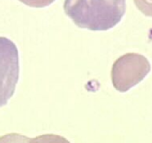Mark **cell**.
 <instances>
[{
    "label": "cell",
    "mask_w": 152,
    "mask_h": 143,
    "mask_svg": "<svg viewBox=\"0 0 152 143\" xmlns=\"http://www.w3.org/2000/svg\"><path fill=\"white\" fill-rule=\"evenodd\" d=\"M18 50L10 39L0 37V108L14 96L19 80Z\"/></svg>",
    "instance_id": "cell-3"
},
{
    "label": "cell",
    "mask_w": 152,
    "mask_h": 143,
    "mask_svg": "<svg viewBox=\"0 0 152 143\" xmlns=\"http://www.w3.org/2000/svg\"><path fill=\"white\" fill-rule=\"evenodd\" d=\"M64 10L80 28L106 31L115 27L126 12V0H65Z\"/></svg>",
    "instance_id": "cell-1"
},
{
    "label": "cell",
    "mask_w": 152,
    "mask_h": 143,
    "mask_svg": "<svg viewBox=\"0 0 152 143\" xmlns=\"http://www.w3.org/2000/svg\"><path fill=\"white\" fill-rule=\"evenodd\" d=\"M18 1L29 7L42 8L49 6L56 0H18Z\"/></svg>",
    "instance_id": "cell-5"
},
{
    "label": "cell",
    "mask_w": 152,
    "mask_h": 143,
    "mask_svg": "<svg viewBox=\"0 0 152 143\" xmlns=\"http://www.w3.org/2000/svg\"><path fill=\"white\" fill-rule=\"evenodd\" d=\"M150 71V63L145 56L134 53H126L113 65V85L118 92L125 93L142 82Z\"/></svg>",
    "instance_id": "cell-2"
},
{
    "label": "cell",
    "mask_w": 152,
    "mask_h": 143,
    "mask_svg": "<svg viewBox=\"0 0 152 143\" xmlns=\"http://www.w3.org/2000/svg\"><path fill=\"white\" fill-rule=\"evenodd\" d=\"M139 11L147 16L152 17V0H133Z\"/></svg>",
    "instance_id": "cell-4"
}]
</instances>
